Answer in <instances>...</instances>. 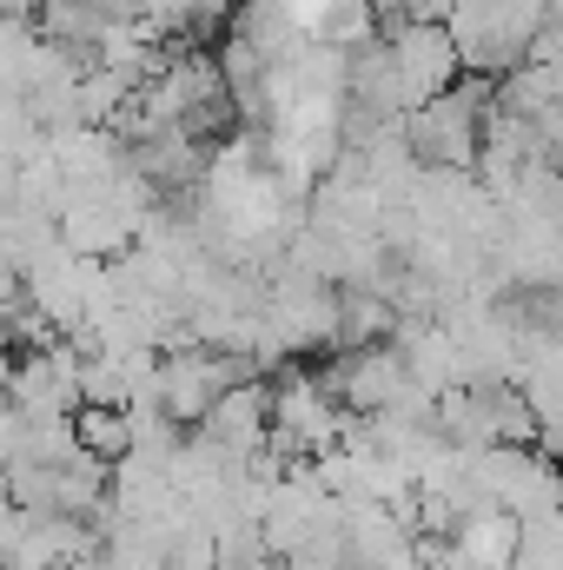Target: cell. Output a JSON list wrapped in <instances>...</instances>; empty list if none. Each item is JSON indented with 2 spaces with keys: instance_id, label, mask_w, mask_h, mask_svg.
Listing matches in <instances>:
<instances>
[{
  "instance_id": "6da1fadb",
  "label": "cell",
  "mask_w": 563,
  "mask_h": 570,
  "mask_svg": "<svg viewBox=\"0 0 563 570\" xmlns=\"http://www.w3.org/2000/svg\"><path fill=\"white\" fill-rule=\"evenodd\" d=\"M385 40H392V60H398V73H405L412 107L451 94V87L464 80V53H457V40H451L444 20H405V27H392Z\"/></svg>"
},
{
  "instance_id": "7a4b0ae2",
  "label": "cell",
  "mask_w": 563,
  "mask_h": 570,
  "mask_svg": "<svg viewBox=\"0 0 563 570\" xmlns=\"http://www.w3.org/2000/svg\"><path fill=\"white\" fill-rule=\"evenodd\" d=\"M73 425H80V444H87V451H93L100 464H113V471H120V464H127V458L140 451L134 412H113V405H87V412H80Z\"/></svg>"
}]
</instances>
